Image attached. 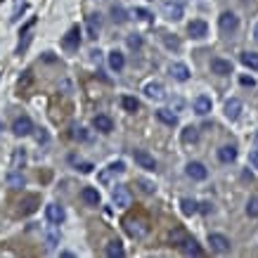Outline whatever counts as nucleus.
<instances>
[{
	"label": "nucleus",
	"instance_id": "obj_12",
	"mask_svg": "<svg viewBox=\"0 0 258 258\" xmlns=\"http://www.w3.org/2000/svg\"><path fill=\"white\" fill-rule=\"evenodd\" d=\"M92 128L97 130V133H102V135H109L111 130H114V121H111V116H107V114H97L92 119Z\"/></svg>",
	"mask_w": 258,
	"mask_h": 258
},
{
	"label": "nucleus",
	"instance_id": "obj_28",
	"mask_svg": "<svg viewBox=\"0 0 258 258\" xmlns=\"http://www.w3.org/2000/svg\"><path fill=\"white\" fill-rule=\"evenodd\" d=\"M121 107L130 114H135V111L140 109V102H138V97H130V95H123L121 97Z\"/></svg>",
	"mask_w": 258,
	"mask_h": 258
},
{
	"label": "nucleus",
	"instance_id": "obj_38",
	"mask_svg": "<svg viewBox=\"0 0 258 258\" xmlns=\"http://www.w3.org/2000/svg\"><path fill=\"white\" fill-rule=\"evenodd\" d=\"M34 24H36V19L31 17V19H29V21H26V24H24V26H21V29H19V36H24V34H29V31L34 29Z\"/></svg>",
	"mask_w": 258,
	"mask_h": 258
},
{
	"label": "nucleus",
	"instance_id": "obj_44",
	"mask_svg": "<svg viewBox=\"0 0 258 258\" xmlns=\"http://www.w3.org/2000/svg\"><path fill=\"white\" fill-rule=\"evenodd\" d=\"M78 171H81V173H90V171H92V164L83 161V164H78Z\"/></svg>",
	"mask_w": 258,
	"mask_h": 258
},
{
	"label": "nucleus",
	"instance_id": "obj_18",
	"mask_svg": "<svg viewBox=\"0 0 258 258\" xmlns=\"http://www.w3.org/2000/svg\"><path fill=\"white\" fill-rule=\"evenodd\" d=\"M145 95H147L149 100H164V97H166V88H164L161 83L152 81V83L145 86Z\"/></svg>",
	"mask_w": 258,
	"mask_h": 258
},
{
	"label": "nucleus",
	"instance_id": "obj_26",
	"mask_svg": "<svg viewBox=\"0 0 258 258\" xmlns=\"http://www.w3.org/2000/svg\"><path fill=\"white\" fill-rule=\"evenodd\" d=\"M86 26H88V36L97 38V34H100V26H102L100 15H90V17H88V21H86Z\"/></svg>",
	"mask_w": 258,
	"mask_h": 258
},
{
	"label": "nucleus",
	"instance_id": "obj_2",
	"mask_svg": "<svg viewBox=\"0 0 258 258\" xmlns=\"http://www.w3.org/2000/svg\"><path fill=\"white\" fill-rule=\"evenodd\" d=\"M62 48H64L67 52H78V48H81V29H78V26H71V29L62 36Z\"/></svg>",
	"mask_w": 258,
	"mask_h": 258
},
{
	"label": "nucleus",
	"instance_id": "obj_46",
	"mask_svg": "<svg viewBox=\"0 0 258 258\" xmlns=\"http://www.w3.org/2000/svg\"><path fill=\"white\" fill-rule=\"evenodd\" d=\"M254 140H256V145H258V130H256V135H254Z\"/></svg>",
	"mask_w": 258,
	"mask_h": 258
},
{
	"label": "nucleus",
	"instance_id": "obj_29",
	"mask_svg": "<svg viewBox=\"0 0 258 258\" xmlns=\"http://www.w3.org/2000/svg\"><path fill=\"white\" fill-rule=\"evenodd\" d=\"M24 164H26V149H15V152H12V168L21 171Z\"/></svg>",
	"mask_w": 258,
	"mask_h": 258
},
{
	"label": "nucleus",
	"instance_id": "obj_27",
	"mask_svg": "<svg viewBox=\"0 0 258 258\" xmlns=\"http://www.w3.org/2000/svg\"><path fill=\"white\" fill-rule=\"evenodd\" d=\"M180 211H183L185 216H194L199 211V204L194 202V199H189V197H185V199H180Z\"/></svg>",
	"mask_w": 258,
	"mask_h": 258
},
{
	"label": "nucleus",
	"instance_id": "obj_21",
	"mask_svg": "<svg viewBox=\"0 0 258 258\" xmlns=\"http://www.w3.org/2000/svg\"><path fill=\"white\" fill-rule=\"evenodd\" d=\"M123 67H126V57H123V52L111 50V52H109V69L119 74V71H123Z\"/></svg>",
	"mask_w": 258,
	"mask_h": 258
},
{
	"label": "nucleus",
	"instance_id": "obj_36",
	"mask_svg": "<svg viewBox=\"0 0 258 258\" xmlns=\"http://www.w3.org/2000/svg\"><path fill=\"white\" fill-rule=\"evenodd\" d=\"M164 43H166V48H171V50H180V40H178L175 36H173V38L166 36V38H164Z\"/></svg>",
	"mask_w": 258,
	"mask_h": 258
},
{
	"label": "nucleus",
	"instance_id": "obj_31",
	"mask_svg": "<svg viewBox=\"0 0 258 258\" xmlns=\"http://www.w3.org/2000/svg\"><path fill=\"white\" fill-rule=\"evenodd\" d=\"M111 17H114V21H116V24H123V21H126V10H123V7H121V5H114V7H111Z\"/></svg>",
	"mask_w": 258,
	"mask_h": 258
},
{
	"label": "nucleus",
	"instance_id": "obj_23",
	"mask_svg": "<svg viewBox=\"0 0 258 258\" xmlns=\"http://www.w3.org/2000/svg\"><path fill=\"white\" fill-rule=\"evenodd\" d=\"M7 185H10L12 189H21V187L26 185V178L21 175V171H17V168H12V171L7 173Z\"/></svg>",
	"mask_w": 258,
	"mask_h": 258
},
{
	"label": "nucleus",
	"instance_id": "obj_7",
	"mask_svg": "<svg viewBox=\"0 0 258 258\" xmlns=\"http://www.w3.org/2000/svg\"><path fill=\"white\" fill-rule=\"evenodd\" d=\"M12 133H15L17 138H26V135H31V133H34V121H31L29 116H17V119H15V123H12Z\"/></svg>",
	"mask_w": 258,
	"mask_h": 258
},
{
	"label": "nucleus",
	"instance_id": "obj_42",
	"mask_svg": "<svg viewBox=\"0 0 258 258\" xmlns=\"http://www.w3.org/2000/svg\"><path fill=\"white\" fill-rule=\"evenodd\" d=\"M249 164H251V166L258 171V149H254V152L249 154Z\"/></svg>",
	"mask_w": 258,
	"mask_h": 258
},
{
	"label": "nucleus",
	"instance_id": "obj_43",
	"mask_svg": "<svg viewBox=\"0 0 258 258\" xmlns=\"http://www.w3.org/2000/svg\"><path fill=\"white\" fill-rule=\"evenodd\" d=\"M74 138L76 140H88V133H86V128H78L74 133Z\"/></svg>",
	"mask_w": 258,
	"mask_h": 258
},
{
	"label": "nucleus",
	"instance_id": "obj_16",
	"mask_svg": "<svg viewBox=\"0 0 258 258\" xmlns=\"http://www.w3.org/2000/svg\"><path fill=\"white\" fill-rule=\"evenodd\" d=\"M211 109H213V102H211V97H208V95H199V97H194V114L206 116Z\"/></svg>",
	"mask_w": 258,
	"mask_h": 258
},
{
	"label": "nucleus",
	"instance_id": "obj_24",
	"mask_svg": "<svg viewBox=\"0 0 258 258\" xmlns=\"http://www.w3.org/2000/svg\"><path fill=\"white\" fill-rule=\"evenodd\" d=\"M199 140V128L197 126H187V128L180 133V142L183 145H194Z\"/></svg>",
	"mask_w": 258,
	"mask_h": 258
},
{
	"label": "nucleus",
	"instance_id": "obj_1",
	"mask_svg": "<svg viewBox=\"0 0 258 258\" xmlns=\"http://www.w3.org/2000/svg\"><path fill=\"white\" fill-rule=\"evenodd\" d=\"M126 232H128L133 240H142V237H147L149 225H147V221H142V218H128V221H126Z\"/></svg>",
	"mask_w": 258,
	"mask_h": 258
},
{
	"label": "nucleus",
	"instance_id": "obj_8",
	"mask_svg": "<svg viewBox=\"0 0 258 258\" xmlns=\"http://www.w3.org/2000/svg\"><path fill=\"white\" fill-rule=\"evenodd\" d=\"M133 159H135L138 166L145 168V171H154L156 168V161H154V156L149 154L147 149H133Z\"/></svg>",
	"mask_w": 258,
	"mask_h": 258
},
{
	"label": "nucleus",
	"instance_id": "obj_15",
	"mask_svg": "<svg viewBox=\"0 0 258 258\" xmlns=\"http://www.w3.org/2000/svg\"><path fill=\"white\" fill-rule=\"evenodd\" d=\"M168 71H171V76H173L175 81H180V83L189 81V69H187V64H183V62H173V64L168 67Z\"/></svg>",
	"mask_w": 258,
	"mask_h": 258
},
{
	"label": "nucleus",
	"instance_id": "obj_22",
	"mask_svg": "<svg viewBox=\"0 0 258 258\" xmlns=\"http://www.w3.org/2000/svg\"><path fill=\"white\" fill-rule=\"evenodd\" d=\"M104 254H107L109 258H123L126 256V249H123V244H121L119 240H111V241H107Z\"/></svg>",
	"mask_w": 258,
	"mask_h": 258
},
{
	"label": "nucleus",
	"instance_id": "obj_19",
	"mask_svg": "<svg viewBox=\"0 0 258 258\" xmlns=\"http://www.w3.org/2000/svg\"><path fill=\"white\" fill-rule=\"evenodd\" d=\"M235 159H237V147L235 145H223L218 149V161L221 164H232Z\"/></svg>",
	"mask_w": 258,
	"mask_h": 258
},
{
	"label": "nucleus",
	"instance_id": "obj_10",
	"mask_svg": "<svg viewBox=\"0 0 258 258\" xmlns=\"http://www.w3.org/2000/svg\"><path fill=\"white\" fill-rule=\"evenodd\" d=\"M187 34L192 38H197V40H202V38L208 36V24H206L204 19H192V21L187 24Z\"/></svg>",
	"mask_w": 258,
	"mask_h": 258
},
{
	"label": "nucleus",
	"instance_id": "obj_20",
	"mask_svg": "<svg viewBox=\"0 0 258 258\" xmlns=\"http://www.w3.org/2000/svg\"><path fill=\"white\" fill-rule=\"evenodd\" d=\"M81 199L88 206H100V202H102V197H100V192L95 187H83L81 189Z\"/></svg>",
	"mask_w": 258,
	"mask_h": 258
},
{
	"label": "nucleus",
	"instance_id": "obj_39",
	"mask_svg": "<svg viewBox=\"0 0 258 258\" xmlns=\"http://www.w3.org/2000/svg\"><path fill=\"white\" fill-rule=\"evenodd\" d=\"M240 83L241 86H246V88H254V86H256V78H254V76H241Z\"/></svg>",
	"mask_w": 258,
	"mask_h": 258
},
{
	"label": "nucleus",
	"instance_id": "obj_37",
	"mask_svg": "<svg viewBox=\"0 0 258 258\" xmlns=\"http://www.w3.org/2000/svg\"><path fill=\"white\" fill-rule=\"evenodd\" d=\"M24 10H26V2H17V5H15V12H12V21H17L19 15H21Z\"/></svg>",
	"mask_w": 258,
	"mask_h": 258
},
{
	"label": "nucleus",
	"instance_id": "obj_6",
	"mask_svg": "<svg viewBox=\"0 0 258 258\" xmlns=\"http://www.w3.org/2000/svg\"><path fill=\"white\" fill-rule=\"evenodd\" d=\"M208 244H211V251H216V254H230V249H232L230 240L225 235H218V232L208 235Z\"/></svg>",
	"mask_w": 258,
	"mask_h": 258
},
{
	"label": "nucleus",
	"instance_id": "obj_35",
	"mask_svg": "<svg viewBox=\"0 0 258 258\" xmlns=\"http://www.w3.org/2000/svg\"><path fill=\"white\" fill-rule=\"evenodd\" d=\"M128 48H133V50L142 48V38L138 36V34H130V36H128Z\"/></svg>",
	"mask_w": 258,
	"mask_h": 258
},
{
	"label": "nucleus",
	"instance_id": "obj_3",
	"mask_svg": "<svg viewBox=\"0 0 258 258\" xmlns=\"http://www.w3.org/2000/svg\"><path fill=\"white\" fill-rule=\"evenodd\" d=\"M111 202L116 204L119 208H128L130 204H133V194H130L128 187L116 185V187H114V192H111Z\"/></svg>",
	"mask_w": 258,
	"mask_h": 258
},
{
	"label": "nucleus",
	"instance_id": "obj_32",
	"mask_svg": "<svg viewBox=\"0 0 258 258\" xmlns=\"http://www.w3.org/2000/svg\"><path fill=\"white\" fill-rule=\"evenodd\" d=\"M246 216H249V218H258V197L246 202Z\"/></svg>",
	"mask_w": 258,
	"mask_h": 258
},
{
	"label": "nucleus",
	"instance_id": "obj_34",
	"mask_svg": "<svg viewBox=\"0 0 258 258\" xmlns=\"http://www.w3.org/2000/svg\"><path fill=\"white\" fill-rule=\"evenodd\" d=\"M133 17L142 19V21H152V12L145 10V7H135V10H133Z\"/></svg>",
	"mask_w": 258,
	"mask_h": 258
},
{
	"label": "nucleus",
	"instance_id": "obj_5",
	"mask_svg": "<svg viewBox=\"0 0 258 258\" xmlns=\"http://www.w3.org/2000/svg\"><path fill=\"white\" fill-rule=\"evenodd\" d=\"M185 173H187V178H192V180H197V183H202L208 178V168L204 166L202 161H189L187 166H185Z\"/></svg>",
	"mask_w": 258,
	"mask_h": 258
},
{
	"label": "nucleus",
	"instance_id": "obj_9",
	"mask_svg": "<svg viewBox=\"0 0 258 258\" xmlns=\"http://www.w3.org/2000/svg\"><path fill=\"white\" fill-rule=\"evenodd\" d=\"M45 218H48L50 225H62L64 218H67V213H64V208L59 204H48L45 206Z\"/></svg>",
	"mask_w": 258,
	"mask_h": 258
},
{
	"label": "nucleus",
	"instance_id": "obj_47",
	"mask_svg": "<svg viewBox=\"0 0 258 258\" xmlns=\"http://www.w3.org/2000/svg\"><path fill=\"white\" fill-rule=\"evenodd\" d=\"M0 133H2V121H0Z\"/></svg>",
	"mask_w": 258,
	"mask_h": 258
},
{
	"label": "nucleus",
	"instance_id": "obj_45",
	"mask_svg": "<svg viewBox=\"0 0 258 258\" xmlns=\"http://www.w3.org/2000/svg\"><path fill=\"white\" fill-rule=\"evenodd\" d=\"M254 40L258 43V24H256V29H254Z\"/></svg>",
	"mask_w": 258,
	"mask_h": 258
},
{
	"label": "nucleus",
	"instance_id": "obj_25",
	"mask_svg": "<svg viewBox=\"0 0 258 258\" xmlns=\"http://www.w3.org/2000/svg\"><path fill=\"white\" fill-rule=\"evenodd\" d=\"M156 119H159L164 126H171V128H173V126H178V116H175L171 109H159V111H156Z\"/></svg>",
	"mask_w": 258,
	"mask_h": 258
},
{
	"label": "nucleus",
	"instance_id": "obj_41",
	"mask_svg": "<svg viewBox=\"0 0 258 258\" xmlns=\"http://www.w3.org/2000/svg\"><path fill=\"white\" fill-rule=\"evenodd\" d=\"M138 183L142 185V192H147V194H152V192L156 189V187H154V185L149 183V180H138Z\"/></svg>",
	"mask_w": 258,
	"mask_h": 258
},
{
	"label": "nucleus",
	"instance_id": "obj_4",
	"mask_svg": "<svg viewBox=\"0 0 258 258\" xmlns=\"http://www.w3.org/2000/svg\"><path fill=\"white\" fill-rule=\"evenodd\" d=\"M218 26H221L223 34H235L237 26H240V17L235 12H223L218 17Z\"/></svg>",
	"mask_w": 258,
	"mask_h": 258
},
{
	"label": "nucleus",
	"instance_id": "obj_11",
	"mask_svg": "<svg viewBox=\"0 0 258 258\" xmlns=\"http://www.w3.org/2000/svg\"><path fill=\"white\" fill-rule=\"evenodd\" d=\"M232 62L230 59H223V57H213L211 59V74H216V76H230L232 74Z\"/></svg>",
	"mask_w": 258,
	"mask_h": 258
},
{
	"label": "nucleus",
	"instance_id": "obj_17",
	"mask_svg": "<svg viewBox=\"0 0 258 258\" xmlns=\"http://www.w3.org/2000/svg\"><path fill=\"white\" fill-rule=\"evenodd\" d=\"M178 249L183 251L185 256H204V249L197 244V240H189V237H187V240H185Z\"/></svg>",
	"mask_w": 258,
	"mask_h": 258
},
{
	"label": "nucleus",
	"instance_id": "obj_33",
	"mask_svg": "<svg viewBox=\"0 0 258 258\" xmlns=\"http://www.w3.org/2000/svg\"><path fill=\"white\" fill-rule=\"evenodd\" d=\"M185 240H187V232H185V230H175V232H171V244H173V246H180Z\"/></svg>",
	"mask_w": 258,
	"mask_h": 258
},
{
	"label": "nucleus",
	"instance_id": "obj_14",
	"mask_svg": "<svg viewBox=\"0 0 258 258\" xmlns=\"http://www.w3.org/2000/svg\"><path fill=\"white\" fill-rule=\"evenodd\" d=\"M241 114V100L240 97H230L227 102H225V116L230 119V121H237Z\"/></svg>",
	"mask_w": 258,
	"mask_h": 258
},
{
	"label": "nucleus",
	"instance_id": "obj_40",
	"mask_svg": "<svg viewBox=\"0 0 258 258\" xmlns=\"http://www.w3.org/2000/svg\"><path fill=\"white\" fill-rule=\"evenodd\" d=\"M109 171L111 173H123V171H126V164H123V161H114L109 166Z\"/></svg>",
	"mask_w": 258,
	"mask_h": 258
},
{
	"label": "nucleus",
	"instance_id": "obj_30",
	"mask_svg": "<svg viewBox=\"0 0 258 258\" xmlns=\"http://www.w3.org/2000/svg\"><path fill=\"white\" fill-rule=\"evenodd\" d=\"M241 64L249 69H258V52H244L241 55Z\"/></svg>",
	"mask_w": 258,
	"mask_h": 258
},
{
	"label": "nucleus",
	"instance_id": "obj_13",
	"mask_svg": "<svg viewBox=\"0 0 258 258\" xmlns=\"http://www.w3.org/2000/svg\"><path fill=\"white\" fill-rule=\"evenodd\" d=\"M161 10H164V15H166L168 19H173V21H178V19H183V12H185L183 2H178V0H166Z\"/></svg>",
	"mask_w": 258,
	"mask_h": 258
}]
</instances>
